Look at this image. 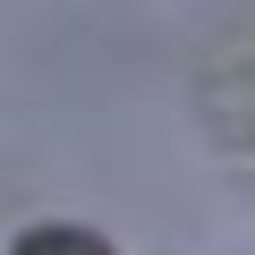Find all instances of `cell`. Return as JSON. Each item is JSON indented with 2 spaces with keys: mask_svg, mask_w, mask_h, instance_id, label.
Instances as JSON below:
<instances>
[{
  "mask_svg": "<svg viewBox=\"0 0 255 255\" xmlns=\"http://www.w3.org/2000/svg\"><path fill=\"white\" fill-rule=\"evenodd\" d=\"M17 255H111L94 230H34V238H17Z\"/></svg>",
  "mask_w": 255,
  "mask_h": 255,
  "instance_id": "obj_1",
  "label": "cell"
}]
</instances>
